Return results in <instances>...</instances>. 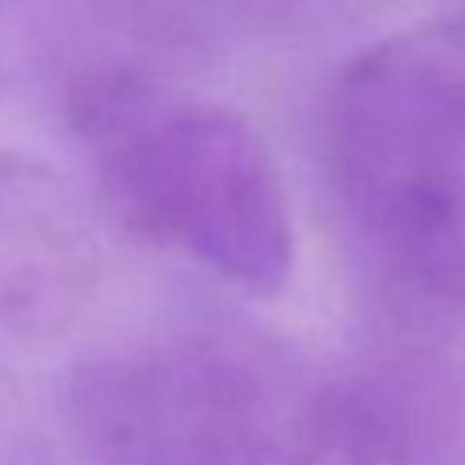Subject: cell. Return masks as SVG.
Returning <instances> with one entry per match:
<instances>
[{
	"mask_svg": "<svg viewBox=\"0 0 465 465\" xmlns=\"http://www.w3.org/2000/svg\"><path fill=\"white\" fill-rule=\"evenodd\" d=\"M74 127L106 209L135 237L249 294L290 282L294 213L249 119L119 74L82 90Z\"/></svg>",
	"mask_w": 465,
	"mask_h": 465,
	"instance_id": "6da1fadb",
	"label": "cell"
},
{
	"mask_svg": "<svg viewBox=\"0 0 465 465\" xmlns=\"http://www.w3.org/2000/svg\"><path fill=\"white\" fill-rule=\"evenodd\" d=\"M98 465H392L335 388L253 343L163 339L74 376Z\"/></svg>",
	"mask_w": 465,
	"mask_h": 465,
	"instance_id": "7a4b0ae2",
	"label": "cell"
},
{
	"mask_svg": "<svg viewBox=\"0 0 465 465\" xmlns=\"http://www.w3.org/2000/svg\"><path fill=\"white\" fill-rule=\"evenodd\" d=\"M322 143L360 245L465 311V37L409 33L355 57L331 86Z\"/></svg>",
	"mask_w": 465,
	"mask_h": 465,
	"instance_id": "3957f363",
	"label": "cell"
},
{
	"mask_svg": "<svg viewBox=\"0 0 465 465\" xmlns=\"http://www.w3.org/2000/svg\"><path fill=\"white\" fill-rule=\"evenodd\" d=\"M86 278L90 241L70 201L37 168L0 155V322H57Z\"/></svg>",
	"mask_w": 465,
	"mask_h": 465,
	"instance_id": "277c9868",
	"label": "cell"
}]
</instances>
